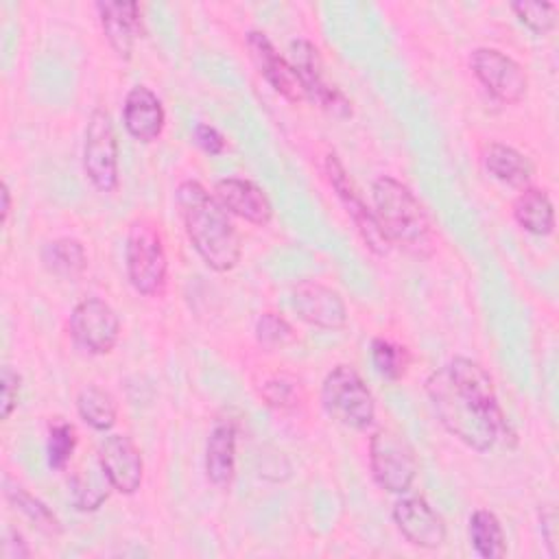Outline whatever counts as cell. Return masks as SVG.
Returning a JSON list of instances; mask_svg holds the SVG:
<instances>
[{
    "instance_id": "1",
    "label": "cell",
    "mask_w": 559,
    "mask_h": 559,
    "mask_svg": "<svg viewBox=\"0 0 559 559\" xmlns=\"http://www.w3.org/2000/svg\"><path fill=\"white\" fill-rule=\"evenodd\" d=\"M426 395L439 424L463 445L489 452L507 432L491 376L472 358L454 356L426 378Z\"/></svg>"
},
{
    "instance_id": "2",
    "label": "cell",
    "mask_w": 559,
    "mask_h": 559,
    "mask_svg": "<svg viewBox=\"0 0 559 559\" xmlns=\"http://www.w3.org/2000/svg\"><path fill=\"white\" fill-rule=\"evenodd\" d=\"M175 203L186 236L199 258L216 273L231 271L242 255V242L229 212L197 179L177 186Z\"/></svg>"
},
{
    "instance_id": "3",
    "label": "cell",
    "mask_w": 559,
    "mask_h": 559,
    "mask_svg": "<svg viewBox=\"0 0 559 559\" xmlns=\"http://www.w3.org/2000/svg\"><path fill=\"white\" fill-rule=\"evenodd\" d=\"M371 199L373 214L391 245L402 247L415 258H430L435 253L432 221L406 183L391 175H380L371 183Z\"/></svg>"
},
{
    "instance_id": "4",
    "label": "cell",
    "mask_w": 559,
    "mask_h": 559,
    "mask_svg": "<svg viewBox=\"0 0 559 559\" xmlns=\"http://www.w3.org/2000/svg\"><path fill=\"white\" fill-rule=\"evenodd\" d=\"M127 277L135 293L159 297L168 280V258L162 234L151 218H135L129 225L124 240Z\"/></svg>"
},
{
    "instance_id": "5",
    "label": "cell",
    "mask_w": 559,
    "mask_h": 559,
    "mask_svg": "<svg viewBox=\"0 0 559 559\" xmlns=\"http://www.w3.org/2000/svg\"><path fill=\"white\" fill-rule=\"evenodd\" d=\"M321 406L330 419L352 430H367L376 419V400L352 365H336L325 373Z\"/></svg>"
},
{
    "instance_id": "6",
    "label": "cell",
    "mask_w": 559,
    "mask_h": 559,
    "mask_svg": "<svg viewBox=\"0 0 559 559\" xmlns=\"http://www.w3.org/2000/svg\"><path fill=\"white\" fill-rule=\"evenodd\" d=\"M369 469L376 485L389 493H406L419 472L413 445L391 428H378L369 437Z\"/></svg>"
},
{
    "instance_id": "7",
    "label": "cell",
    "mask_w": 559,
    "mask_h": 559,
    "mask_svg": "<svg viewBox=\"0 0 559 559\" xmlns=\"http://www.w3.org/2000/svg\"><path fill=\"white\" fill-rule=\"evenodd\" d=\"M83 173L98 192H114L120 183L118 138L107 109L96 107L85 127Z\"/></svg>"
},
{
    "instance_id": "8",
    "label": "cell",
    "mask_w": 559,
    "mask_h": 559,
    "mask_svg": "<svg viewBox=\"0 0 559 559\" xmlns=\"http://www.w3.org/2000/svg\"><path fill=\"white\" fill-rule=\"evenodd\" d=\"M325 173H328V181L332 186V190L336 192L338 201L343 203L347 216L354 221L362 242L367 245V249L380 258H384L391 251V240L386 238L384 229L380 227L373 210L367 207L362 194L358 192L354 179L349 177V173L345 170L343 162L338 159L336 153H330L325 157Z\"/></svg>"
},
{
    "instance_id": "9",
    "label": "cell",
    "mask_w": 559,
    "mask_h": 559,
    "mask_svg": "<svg viewBox=\"0 0 559 559\" xmlns=\"http://www.w3.org/2000/svg\"><path fill=\"white\" fill-rule=\"evenodd\" d=\"M70 336L87 354H109L120 336V319L116 310L100 297L81 299L70 312Z\"/></svg>"
},
{
    "instance_id": "10",
    "label": "cell",
    "mask_w": 559,
    "mask_h": 559,
    "mask_svg": "<svg viewBox=\"0 0 559 559\" xmlns=\"http://www.w3.org/2000/svg\"><path fill=\"white\" fill-rule=\"evenodd\" d=\"M469 68L478 83L500 103L515 105L526 96L528 76L524 68L498 48L480 46L469 55Z\"/></svg>"
},
{
    "instance_id": "11",
    "label": "cell",
    "mask_w": 559,
    "mask_h": 559,
    "mask_svg": "<svg viewBox=\"0 0 559 559\" xmlns=\"http://www.w3.org/2000/svg\"><path fill=\"white\" fill-rule=\"evenodd\" d=\"M290 63L306 90V96L317 103L323 111L332 114L334 118H349L352 103L349 98L325 79L323 59L319 48L308 39H293L290 41Z\"/></svg>"
},
{
    "instance_id": "12",
    "label": "cell",
    "mask_w": 559,
    "mask_h": 559,
    "mask_svg": "<svg viewBox=\"0 0 559 559\" xmlns=\"http://www.w3.org/2000/svg\"><path fill=\"white\" fill-rule=\"evenodd\" d=\"M293 310L301 321L321 330H343L347 325V306L338 290L317 282L301 280L290 288Z\"/></svg>"
},
{
    "instance_id": "13",
    "label": "cell",
    "mask_w": 559,
    "mask_h": 559,
    "mask_svg": "<svg viewBox=\"0 0 559 559\" xmlns=\"http://www.w3.org/2000/svg\"><path fill=\"white\" fill-rule=\"evenodd\" d=\"M96 461L105 472L114 491L122 496H133L144 476V461L140 448L127 435H109L100 441L96 450Z\"/></svg>"
},
{
    "instance_id": "14",
    "label": "cell",
    "mask_w": 559,
    "mask_h": 559,
    "mask_svg": "<svg viewBox=\"0 0 559 559\" xmlns=\"http://www.w3.org/2000/svg\"><path fill=\"white\" fill-rule=\"evenodd\" d=\"M391 518L402 533V537L417 548L435 550L445 544L448 531L443 518L421 498V496H406L393 504Z\"/></svg>"
},
{
    "instance_id": "15",
    "label": "cell",
    "mask_w": 559,
    "mask_h": 559,
    "mask_svg": "<svg viewBox=\"0 0 559 559\" xmlns=\"http://www.w3.org/2000/svg\"><path fill=\"white\" fill-rule=\"evenodd\" d=\"M245 41L255 68L280 96H284L290 103H301L308 98L293 63L277 52L273 41L262 31H249Z\"/></svg>"
},
{
    "instance_id": "16",
    "label": "cell",
    "mask_w": 559,
    "mask_h": 559,
    "mask_svg": "<svg viewBox=\"0 0 559 559\" xmlns=\"http://www.w3.org/2000/svg\"><path fill=\"white\" fill-rule=\"evenodd\" d=\"M216 201L234 216L251 223V225H269L273 218V205L266 192L242 177H225L214 183Z\"/></svg>"
},
{
    "instance_id": "17",
    "label": "cell",
    "mask_w": 559,
    "mask_h": 559,
    "mask_svg": "<svg viewBox=\"0 0 559 559\" xmlns=\"http://www.w3.org/2000/svg\"><path fill=\"white\" fill-rule=\"evenodd\" d=\"M122 122L127 133L142 142H155L166 127V111L159 96L146 85H133L122 105Z\"/></svg>"
},
{
    "instance_id": "18",
    "label": "cell",
    "mask_w": 559,
    "mask_h": 559,
    "mask_svg": "<svg viewBox=\"0 0 559 559\" xmlns=\"http://www.w3.org/2000/svg\"><path fill=\"white\" fill-rule=\"evenodd\" d=\"M96 11L100 17V26L103 33L109 41V46L114 48V52L120 59H131L133 52V44L135 37L140 35V17H142V9L138 2L129 0V2H96Z\"/></svg>"
},
{
    "instance_id": "19",
    "label": "cell",
    "mask_w": 559,
    "mask_h": 559,
    "mask_svg": "<svg viewBox=\"0 0 559 559\" xmlns=\"http://www.w3.org/2000/svg\"><path fill=\"white\" fill-rule=\"evenodd\" d=\"M205 474L207 480L227 489L236 476V424L221 419L214 424L205 443Z\"/></svg>"
},
{
    "instance_id": "20",
    "label": "cell",
    "mask_w": 559,
    "mask_h": 559,
    "mask_svg": "<svg viewBox=\"0 0 559 559\" xmlns=\"http://www.w3.org/2000/svg\"><path fill=\"white\" fill-rule=\"evenodd\" d=\"M483 164L493 179L513 188H526L535 173L533 162L504 142H489L483 151Z\"/></svg>"
},
{
    "instance_id": "21",
    "label": "cell",
    "mask_w": 559,
    "mask_h": 559,
    "mask_svg": "<svg viewBox=\"0 0 559 559\" xmlns=\"http://www.w3.org/2000/svg\"><path fill=\"white\" fill-rule=\"evenodd\" d=\"M513 218L533 236H550L555 231V205L546 190L522 188L513 201Z\"/></svg>"
},
{
    "instance_id": "22",
    "label": "cell",
    "mask_w": 559,
    "mask_h": 559,
    "mask_svg": "<svg viewBox=\"0 0 559 559\" xmlns=\"http://www.w3.org/2000/svg\"><path fill=\"white\" fill-rule=\"evenodd\" d=\"M41 262L48 273L74 282L87 269V251L81 240L61 236L41 247Z\"/></svg>"
},
{
    "instance_id": "23",
    "label": "cell",
    "mask_w": 559,
    "mask_h": 559,
    "mask_svg": "<svg viewBox=\"0 0 559 559\" xmlns=\"http://www.w3.org/2000/svg\"><path fill=\"white\" fill-rule=\"evenodd\" d=\"M76 413L79 417L94 430L98 432H107L114 428L116 419H118V404L116 397L98 386V384H85L79 393H76Z\"/></svg>"
},
{
    "instance_id": "24",
    "label": "cell",
    "mask_w": 559,
    "mask_h": 559,
    "mask_svg": "<svg viewBox=\"0 0 559 559\" xmlns=\"http://www.w3.org/2000/svg\"><path fill=\"white\" fill-rule=\"evenodd\" d=\"M469 542L478 557L500 559L507 555L504 531L496 513L489 509H476L469 518Z\"/></svg>"
},
{
    "instance_id": "25",
    "label": "cell",
    "mask_w": 559,
    "mask_h": 559,
    "mask_svg": "<svg viewBox=\"0 0 559 559\" xmlns=\"http://www.w3.org/2000/svg\"><path fill=\"white\" fill-rule=\"evenodd\" d=\"M111 489L114 487L109 485L98 461L94 467L79 469L70 480V498L79 511H96L109 498Z\"/></svg>"
},
{
    "instance_id": "26",
    "label": "cell",
    "mask_w": 559,
    "mask_h": 559,
    "mask_svg": "<svg viewBox=\"0 0 559 559\" xmlns=\"http://www.w3.org/2000/svg\"><path fill=\"white\" fill-rule=\"evenodd\" d=\"M4 498L17 509L22 511L39 531L48 533V535H59L61 533V524L57 520V515L33 493H28L24 487L11 485L9 480H4Z\"/></svg>"
},
{
    "instance_id": "27",
    "label": "cell",
    "mask_w": 559,
    "mask_h": 559,
    "mask_svg": "<svg viewBox=\"0 0 559 559\" xmlns=\"http://www.w3.org/2000/svg\"><path fill=\"white\" fill-rule=\"evenodd\" d=\"M371 360L376 371L386 380H400L406 376L411 365V354L404 345H397L389 338L376 336L371 341Z\"/></svg>"
},
{
    "instance_id": "28",
    "label": "cell",
    "mask_w": 559,
    "mask_h": 559,
    "mask_svg": "<svg viewBox=\"0 0 559 559\" xmlns=\"http://www.w3.org/2000/svg\"><path fill=\"white\" fill-rule=\"evenodd\" d=\"M515 17L535 35H548L557 24V4L546 0H520L511 2Z\"/></svg>"
},
{
    "instance_id": "29",
    "label": "cell",
    "mask_w": 559,
    "mask_h": 559,
    "mask_svg": "<svg viewBox=\"0 0 559 559\" xmlns=\"http://www.w3.org/2000/svg\"><path fill=\"white\" fill-rule=\"evenodd\" d=\"M297 338L293 325L277 312H264L255 321V341L262 349L275 352Z\"/></svg>"
},
{
    "instance_id": "30",
    "label": "cell",
    "mask_w": 559,
    "mask_h": 559,
    "mask_svg": "<svg viewBox=\"0 0 559 559\" xmlns=\"http://www.w3.org/2000/svg\"><path fill=\"white\" fill-rule=\"evenodd\" d=\"M76 450V430L72 424L57 419L48 428V441H46V454H48V465L52 469H63L72 454Z\"/></svg>"
},
{
    "instance_id": "31",
    "label": "cell",
    "mask_w": 559,
    "mask_h": 559,
    "mask_svg": "<svg viewBox=\"0 0 559 559\" xmlns=\"http://www.w3.org/2000/svg\"><path fill=\"white\" fill-rule=\"evenodd\" d=\"M297 391H299L297 380H293L288 376H275L262 384L260 395L269 406L284 411V408H290L297 404V400H299Z\"/></svg>"
},
{
    "instance_id": "32",
    "label": "cell",
    "mask_w": 559,
    "mask_h": 559,
    "mask_svg": "<svg viewBox=\"0 0 559 559\" xmlns=\"http://www.w3.org/2000/svg\"><path fill=\"white\" fill-rule=\"evenodd\" d=\"M0 382H2V402H0V415L2 419H9L11 413L17 408V400H20V373L15 369H11L9 365L2 367L0 373Z\"/></svg>"
},
{
    "instance_id": "33",
    "label": "cell",
    "mask_w": 559,
    "mask_h": 559,
    "mask_svg": "<svg viewBox=\"0 0 559 559\" xmlns=\"http://www.w3.org/2000/svg\"><path fill=\"white\" fill-rule=\"evenodd\" d=\"M194 142H197L205 153H210V155H221V153L225 151V146H227L225 135H223L216 127L205 124V122H201V124L194 127Z\"/></svg>"
},
{
    "instance_id": "34",
    "label": "cell",
    "mask_w": 559,
    "mask_h": 559,
    "mask_svg": "<svg viewBox=\"0 0 559 559\" xmlns=\"http://www.w3.org/2000/svg\"><path fill=\"white\" fill-rule=\"evenodd\" d=\"M539 524H542V537L548 546L550 557H557V509L552 504H546L539 509Z\"/></svg>"
},
{
    "instance_id": "35",
    "label": "cell",
    "mask_w": 559,
    "mask_h": 559,
    "mask_svg": "<svg viewBox=\"0 0 559 559\" xmlns=\"http://www.w3.org/2000/svg\"><path fill=\"white\" fill-rule=\"evenodd\" d=\"M31 550L24 542V537L17 533V531H9L7 537H4V557L7 559H22V557H28Z\"/></svg>"
},
{
    "instance_id": "36",
    "label": "cell",
    "mask_w": 559,
    "mask_h": 559,
    "mask_svg": "<svg viewBox=\"0 0 559 559\" xmlns=\"http://www.w3.org/2000/svg\"><path fill=\"white\" fill-rule=\"evenodd\" d=\"M9 212H11V190L7 186V181L2 183V223L9 221Z\"/></svg>"
}]
</instances>
